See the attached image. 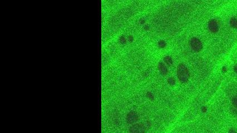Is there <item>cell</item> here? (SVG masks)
Masks as SVG:
<instances>
[{
  "mask_svg": "<svg viewBox=\"0 0 237 133\" xmlns=\"http://www.w3.org/2000/svg\"><path fill=\"white\" fill-rule=\"evenodd\" d=\"M120 43H121L122 44V45L125 44V43H127V40H126L125 37H124V36L121 37L120 38Z\"/></svg>",
  "mask_w": 237,
  "mask_h": 133,
  "instance_id": "11",
  "label": "cell"
},
{
  "mask_svg": "<svg viewBox=\"0 0 237 133\" xmlns=\"http://www.w3.org/2000/svg\"><path fill=\"white\" fill-rule=\"evenodd\" d=\"M139 116L138 113L135 111H131L127 116V122L129 124H134L138 121Z\"/></svg>",
  "mask_w": 237,
  "mask_h": 133,
  "instance_id": "4",
  "label": "cell"
},
{
  "mask_svg": "<svg viewBox=\"0 0 237 133\" xmlns=\"http://www.w3.org/2000/svg\"><path fill=\"white\" fill-rule=\"evenodd\" d=\"M208 28L212 33H217L219 31V26L218 21L215 19H212L208 22Z\"/></svg>",
  "mask_w": 237,
  "mask_h": 133,
  "instance_id": "3",
  "label": "cell"
},
{
  "mask_svg": "<svg viewBox=\"0 0 237 133\" xmlns=\"http://www.w3.org/2000/svg\"><path fill=\"white\" fill-rule=\"evenodd\" d=\"M168 83L170 85V86H174L175 84V79L173 78V77H170L168 79Z\"/></svg>",
  "mask_w": 237,
  "mask_h": 133,
  "instance_id": "10",
  "label": "cell"
},
{
  "mask_svg": "<svg viewBox=\"0 0 237 133\" xmlns=\"http://www.w3.org/2000/svg\"><path fill=\"white\" fill-rule=\"evenodd\" d=\"M201 110L203 112H205L207 110V108L205 107H204V106H203L201 108Z\"/></svg>",
  "mask_w": 237,
  "mask_h": 133,
  "instance_id": "15",
  "label": "cell"
},
{
  "mask_svg": "<svg viewBox=\"0 0 237 133\" xmlns=\"http://www.w3.org/2000/svg\"><path fill=\"white\" fill-rule=\"evenodd\" d=\"M234 71L237 75V64H236L234 67Z\"/></svg>",
  "mask_w": 237,
  "mask_h": 133,
  "instance_id": "16",
  "label": "cell"
},
{
  "mask_svg": "<svg viewBox=\"0 0 237 133\" xmlns=\"http://www.w3.org/2000/svg\"><path fill=\"white\" fill-rule=\"evenodd\" d=\"M146 96L148 97V98H149L150 99H154V96H153V94L151 93H148L147 94H146Z\"/></svg>",
  "mask_w": 237,
  "mask_h": 133,
  "instance_id": "12",
  "label": "cell"
},
{
  "mask_svg": "<svg viewBox=\"0 0 237 133\" xmlns=\"http://www.w3.org/2000/svg\"><path fill=\"white\" fill-rule=\"evenodd\" d=\"M189 46L193 51L200 52L202 50L203 43L202 41L197 37H192L189 41Z\"/></svg>",
  "mask_w": 237,
  "mask_h": 133,
  "instance_id": "2",
  "label": "cell"
},
{
  "mask_svg": "<svg viewBox=\"0 0 237 133\" xmlns=\"http://www.w3.org/2000/svg\"><path fill=\"white\" fill-rule=\"evenodd\" d=\"M167 46V43L165 42V41L161 40L158 42V47L160 49H163L164 48Z\"/></svg>",
  "mask_w": 237,
  "mask_h": 133,
  "instance_id": "9",
  "label": "cell"
},
{
  "mask_svg": "<svg viewBox=\"0 0 237 133\" xmlns=\"http://www.w3.org/2000/svg\"><path fill=\"white\" fill-rule=\"evenodd\" d=\"M163 61L165 63L168 65V66H171L173 63V61L172 58L170 56H165L163 59Z\"/></svg>",
  "mask_w": 237,
  "mask_h": 133,
  "instance_id": "7",
  "label": "cell"
},
{
  "mask_svg": "<svg viewBox=\"0 0 237 133\" xmlns=\"http://www.w3.org/2000/svg\"><path fill=\"white\" fill-rule=\"evenodd\" d=\"M177 76L180 81L186 83L189 81L191 74L190 72L184 64L180 63L177 67Z\"/></svg>",
  "mask_w": 237,
  "mask_h": 133,
  "instance_id": "1",
  "label": "cell"
},
{
  "mask_svg": "<svg viewBox=\"0 0 237 133\" xmlns=\"http://www.w3.org/2000/svg\"><path fill=\"white\" fill-rule=\"evenodd\" d=\"M144 19H141L140 23H141V24H143V23H144Z\"/></svg>",
  "mask_w": 237,
  "mask_h": 133,
  "instance_id": "17",
  "label": "cell"
},
{
  "mask_svg": "<svg viewBox=\"0 0 237 133\" xmlns=\"http://www.w3.org/2000/svg\"><path fill=\"white\" fill-rule=\"evenodd\" d=\"M230 26L233 29H237V19L236 18L232 17L229 21Z\"/></svg>",
  "mask_w": 237,
  "mask_h": 133,
  "instance_id": "8",
  "label": "cell"
},
{
  "mask_svg": "<svg viewBox=\"0 0 237 133\" xmlns=\"http://www.w3.org/2000/svg\"><path fill=\"white\" fill-rule=\"evenodd\" d=\"M222 73H225L226 72L227 68H226V66H223V67H222Z\"/></svg>",
  "mask_w": 237,
  "mask_h": 133,
  "instance_id": "13",
  "label": "cell"
},
{
  "mask_svg": "<svg viewBox=\"0 0 237 133\" xmlns=\"http://www.w3.org/2000/svg\"><path fill=\"white\" fill-rule=\"evenodd\" d=\"M158 69L159 72L162 75H166L168 73V70L167 67L164 62L160 61L158 63Z\"/></svg>",
  "mask_w": 237,
  "mask_h": 133,
  "instance_id": "6",
  "label": "cell"
},
{
  "mask_svg": "<svg viewBox=\"0 0 237 133\" xmlns=\"http://www.w3.org/2000/svg\"><path fill=\"white\" fill-rule=\"evenodd\" d=\"M133 40H134V38H133L132 36H129L128 37V41H129V42H133Z\"/></svg>",
  "mask_w": 237,
  "mask_h": 133,
  "instance_id": "14",
  "label": "cell"
},
{
  "mask_svg": "<svg viewBox=\"0 0 237 133\" xmlns=\"http://www.w3.org/2000/svg\"><path fill=\"white\" fill-rule=\"evenodd\" d=\"M145 127L141 124H135L130 129V132L132 133H142L144 132Z\"/></svg>",
  "mask_w": 237,
  "mask_h": 133,
  "instance_id": "5",
  "label": "cell"
}]
</instances>
